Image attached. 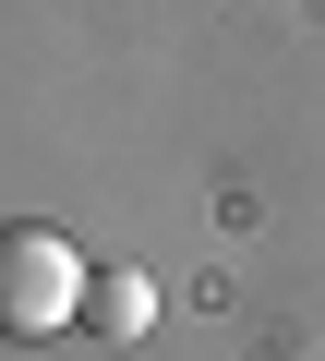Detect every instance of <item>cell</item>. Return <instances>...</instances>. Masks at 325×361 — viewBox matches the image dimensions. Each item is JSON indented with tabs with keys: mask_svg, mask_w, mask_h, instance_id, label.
Returning <instances> with one entry per match:
<instances>
[{
	"mask_svg": "<svg viewBox=\"0 0 325 361\" xmlns=\"http://www.w3.org/2000/svg\"><path fill=\"white\" fill-rule=\"evenodd\" d=\"M61 325H85V253L37 217H0V337L37 349Z\"/></svg>",
	"mask_w": 325,
	"mask_h": 361,
	"instance_id": "obj_1",
	"label": "cell"
},
{
	"mask_svg": "<svg viewBox=\"0 0 325 361\" xmlns=\"http://www.w3.org/2000/svg\"><path fill=\"white\" fill-rule=\"evenodd\" d=\"M145 313H157V289L121 265V277H85V337H145Z\"/></svg>",
	"mask_w": 325,
	"mask_h": 361,
	"instance_id": "obj_2",
	"label": "cell"
}]
</instances>
